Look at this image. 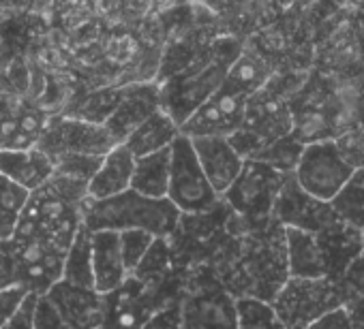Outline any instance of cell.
I'll use <instances>...</instances> for the list:
<instances>
[{
	"label": "cell",
	"mask_w": 364,
	"mask_h": 329,
	"mask_svg": "<svg viewBox=\"0 0 364 329\" xmlns=\"http://www.w3.org/2000/svg\"><path fill=\"white\" fill-rule=\"evenodd\" d=\"M33 329H69L60 318L58 310L41 295L37 297L35 314H33Z\"/></svg>",
	"instance_id": "d590c367"
},
{
	"label": "cell",
	"mask_w": 364,
	"mask_h": 329,
	"mask_svg": "<svg viewBox=\"0 0 364 329\" xmlns=\"http://www.w3.org/2000/svg\"><path fill=\"white\" fill-rule=\"evenodd\" d=\"M306 329H353V327H351V323H349V318H347V312H345L343 306H341V308H336V310L323 314V316L317 318L315 323H311Z\"/></svg>",
	"instance_id": "ab89813d"
},
{
	"label": "cell",
	"mask_w": 364,
	"mask_h": 329,
	"mask_svg": "<svg viewBox=\"0 0 364 329\" xmlns=\"http://www.w3.org/2000/svg\"><path fill=\"white\" fill-rule=\"evenodd\" d=\"M28 295L31 293L20 284H11V286L0 289V327L18 314V310L28 299Z\"/></svg>",
	"instance_id": "836d02e7"
},
{
	"label": "cell",
	"mask_w": 364,
	"mask_h": 329,
	"mask_svg": "<svg viewBox=\"0 0 364 329\" xmlns=\"http://www.w3.org/2000/svg\"><path fill=\"white\" fill-rule=\"evenodd\" d=\"M178 137H180V126L165 111H156L146 122H141L122 141V145L133 154V158H141L148 154L169 150Z\"/></svg>",
	"instance_id": "603a6c76"
},
{
	"label": "cell",
	"mask_w": 364,
	"mask_h": 329,
	"mask_svg": "<svg viewBox=\"0 0 364 329\" xmlns=\"http://www.w3.org/2000/svg\"><path fill=\"white\" fill-rule=\"evenodd\" d=\"M135 158L133 154L122 145H114L103 158L99 169L88 182V199L90 201H103L116 195H122L131 189Z\"/></svg>",
	"instance_id": "ffe728a7"
},
{
	"label": "cell",
	"mask_w": 364,
	"mask_h": 329,
	"mask_svg": "<svg viewBox=\"0 0 364 329\" xmlns=\"http://www.w3.org/2000/svg\"><path fill=\"white\" fill-rule=\"evenodd\" d=\"M330 208L345 227L353 231L364 229V167L353 169L351 178L330 201Z\"/></svg>",
	"instance_id": "484cf974"
},
{
	"label": "cell",
	"mask_w": 364,
	"mask_h": 329,
	"mask_svg": "<svg viewBox=\"0 0 364 329\" xmlns=\"http://www.w3.org/2000/svg\"><path fill=\"white\" fill-rule=\"evenodd\" d=\"M270 306L285 329H306L343 306V289L330 278H287Z\"/></svg>",
	"instance_id": "8992f818"
},
{
	"label": "cell",
	"mask_w": 364,
	"mask_h": 329,
	"mask_svg": "<svg viewBox=\"0 0 364 329\" xmlns=\"http://www.w3.org/2000/svg\"><path fill=\"white\" fill-rule=\"evenodd\" d=\"M50 116L0 90V150L35 147Z\"/></svg>",
	"instance_id": "2e32d148"
},
{
	"label": "cell",
	"mask_w": 364,
	"mask_h": 329,
	"mask_svg": "<svg viewBox=\"0 0 364 329\" xmlns=\"http://www.w3.org/2000/svg\"><path fill=\"white\" fill-rule=\"evenodd\" d=\"M353 174V164L345 158L334 139L315 141L302 147L294 169L296 184L311 197L330 203Z\"/></svg>",
	"instance_id": "9c48e42d"
},
{
	"label": "cell",
	"mask_w": 364,
	"mask_h": 329,
	"mask_svg": "<svg viewBox=\"0 0 364 329\" xmlns=\"http://www.w3.org/2000/svg\"><path fill=\"white\" fill-rule=\"evenodd\" d=\"M156 111H161V90H159V84L141 82V84L120 86L118 103H116L112 116L105 120L103 128L107 130L112 141L118 145L141 122H146Z\"/></svg>",
	"instance_id": "9a60e30c"
},
{
	"label": "cell",
	"mask_w": 364,
	"mask_h": 329,
	"mask_svg": "<svg viewBox=\"0 0 364 329\" xmlns=\"http://www.w3.org/2000/svg\"><path fill=\"white\" fill-rule=\"evenodd\" d=\"M191 143L206 180L210 182L213 191L219 197H223L238 178L245 158L234 150V145L225 137H198L191 139Z\"/></svg>",
	"instance_id": "ac0fdd59"
},
{
	"label": "cell",
	"mask_w": 364,
	"mask_h": 329,
	"mask_svg": "<svg viewBox=\"0 0 364 329\" xmlns=\"http://www.w3.org/2000/svg\"><path fill=\"white\" fill-rule=\"evenodd\" d=\"M238 56L240 45L236 41L221 39L213 43L196 65L178 75L167 77L165 84H159L161 111H165L178 126H182L196 109H200L210 96L221 90L230 67L236 62Z\"/></svg>",
	"instance_id": "3957f363"
},
{
	"label": "cell",
	"mask_w": 364,
	"mask_h": 329,
	"mask_svg": "<svg viewBox=\"0 0 364 329\" xmlns=\"http://www.w3.org/2000/svg\"><path fill=\"white\" fill-rule=\"evenodd\" d=\"M169 186V150L135 158L131 191L148 199H165Z\"/></svg>",
	"instance_id": "d4e9b609"
},
{
	"label": "cell",
	"mask_w": 364,
	"mask_h": 329,
	"mask_svg": "<svg viewBox=\"0 0 364 329\" xmlns=\"http://www.w3.org/2000/svg\"><path fill=\"white\" fill-rule=\"evenodd\" d=\"M90 240H92L95 291L101 295H107L116 291L129 278V272L120 255V240H118V233L114 231H95L90 233Z\"/></svg>",
	"instance_id": "44dd1931"
},
{
	"label": "cell",
	"mask_w": 364,
	"mask_h": 329,
	"mask_svg": "<svg viewBox=\"0 0 364 329\" xmlns=\"http://www.w3.org/2000/svg\"><path fill=\"white\" fill-rule=\"evenodd\" d=\"M0 176L35 193L54 176V162L37 145L28 150H0Z\"/></svg>",
	"instance_id": "d6986e66"
},
{
	"label": "cell",
	"mask_w": 364,
	"mask_h": 329,
	"mask_svg": "<svg viewBox=\"0 0 364 329\" xmlns=\"http://www.w3.org/2000/svg\"><path fill=\"white\" fill-rule=\"evenodd\" d=\"M178 297H167L129 276L116 291L103 295L99 329H141L146 320Z\"/></svg>",
	"instance_id": "8fae6325"
},
{
	"label": "cell",
	"mask_w": 364,
	"mask_h": 329,
	"mask_svg": "<svg viewBox=\"0 0 364 329\" xmlns=\"http://www.w3.org/2000/svg\"><path fill=\"white\" fill-rule=\"evenodd\" d=\"M18 280V252L14 240H0V289Z\"/></svg>",
	"instance_id": "e575fe53"
},
{
	"label": "cell",
	"mask_w": 364,
	"mask_h": 329,
	"mask_svg": "<svg viewBox=\"0 0 364 329\" xmlns=\"http://www.w3.org/2000/svg\"><path fill=\"white\" fill-rule=\"evenodd\" d=\"M180 212L167 199H148L135 191H124L122 195L86 201L84 206V227L95 231H144L154 240H167L176 225Z\"/></svg>",
	"instance_id": "277c9868"
},
{
	"label": "cell",
	"mask_w": 364,
	"mask_h": 329,
	"mask_svg": "<svg viewBox=\"0 0 364 329\" xmlns=\"http://www.w3.org/2000/svg\"><path fill=\"white\" fill-rule=\"evenodd\" d=\"M118 94L120 88L114 90H101V92H92L84 99V103H77L75 109L69 111V116L90 122V124H105V120L112 116L116 103H118Z\"/></svg>",
	"instance_id": "1f68e13d"
},
{
	"label": "cell",
	"mask_w": 364,
	"mask_h": 329,
	"mask_svg": "<svg viewBox=\"0 0 364 329\" xmlns=\"http://www.w3.org/2000/svg\"><path fill=\"white\" fill-rule=\"evenodd\" d=\"M285 252L289 278H326L317 235L285 229Z\"/></svg>",
	"instance_id": "cb8c5ba5"
},
{
	"label": "cell",
	"mask_w": 364,
	"mask_h": 329,
	"mask_svg": "<svg viewBox=\"0 0 364 329\" xmlns=\"http://www.w3.org/2000/svg\"><path fill=\"white\" fill-rule=\"evenodd\" d=\"M302 143L296 141L291 135H285L272 143H268L266 147H262L253 160H259V162H266L268 167L277 169L279 174L283 176H291L294 169H296V164L300 160V154H302Z\"/></svg>",
	"instance_id": "f546056e"
},
{
	"label": "cell",
	"mask_w": 364,
	"mask_h": 329,
	"mask_svg": "<svg viewBox=\"0 0 364 329\" xmlns=\"http://www.w3.org/2000/svg\"><path fill=\"white\" fill-rule=\"evenodd\" d=\"M88 184L54 174L39 191L31 193L11 240H50L69 248L84 225Z\"/></svg>",
	"instance_id": "7a4b0ae2"
},
{
	"label": "cell",
	"mask_w": 364,
	"mask_h": 329,
	"mask_svg": "<svg viewBox=\"0 0 364 329\" xmlns=\"http://www.w3.org/2000/svg\"><path fill=\"white\" fill-rule=\"evenodd\" d=\"M287 176L268 167L266 162L247 158L238 178L221 197L232 214L245 221L251 229L272 221V208Z\"/></svg>",
	"instance_id": "52a82bcc"
},
{
	"label": "cell",
	"mask_w": 364,
	"mask_h": 329,
	"mask_svg": "<svg viewBox=\"0 0 364 329\" xmlns=\"http://www.w3.org/2000/svg\"><path fill=\"white\" fill-rule=\"evenodd\" d=\"M31 193L0 176V240H11Z\"/></svg>",
	"instance_id": "f1b7e54d"
},
{
	"label": "cell",
	"mask_w": 364,
	"mask_h": 329,
	"mask_svg": "<svg viewBox=\"0 0 364 329\" xmlns=\"http://www.w3.org/2000/svg\"><path fill=\"white\" fill-rule=\"evenodd\" d=\"M180 214H206L221 203V197L206 180L193 143L180 135L169 147V186L165 197Z\"/></svg>",
	"instance_id": "ba28073f"
},
{
	"label": "cell",
	"mask_w": 364,
	"mask_h": 329,
	"mask_svg": "<svg viewBox=\"0 0 364 329\" xmlns=\"http://www.w3.org/2000/svg\"><path fill=\"white\" fill-rule=\"evenodd\" d=\"M141 329H182V320H180V303L178 299L169 301L167 306H163L161 310H156Z\"/></svg>",
	"instance_id": "8d00e7d4"
},
{
	"label": "cell",
	"mask_w": 364,
	"mask_h": 329,
	"mask_svg": "<svg viewBox=\"0 0 364 329\" xmlns=\"http://www.w3.org/2000/svg\"><path fill=\"white\" fill-rule=\"evenodd\" d=\"M343 310L347 312V318L353 329H364V291L345 295Z\"/></svg>",
	"instance_id": "74e56055"
},
{
	"label": "cell",
	"mask_w": 364,
	"mask_h": 329,
	"mask_svg": "<svg viewBox=\"0 0 364 329\" xmlns=\"http://www.w3.org/2000/svg\"><path fill=\"white\" fill-rule=\"evenodd\" d=\"M60 314L69 329H99L103 316V295L95 289L56 282L43 295Z\"/></svg>",
	"instance_id": "e0dca14e"
},
{
	"label": "cell",
	"mask_w": 364,
	"mask_h": 329,
	"mask_svg": "<svg viewBox=\"0 0 364 329\" xmlns=\"http://www.w3.org/2000/svg\"><path fill=\"white\" fill-rule=\"evenodd\" d=\"M317 242H319V250L323 257L326 278L336 280V282L345 276L351 263L364 252L360 231H353L345 227L343 223L323 233H317Z\"/></svg>",
	"instance_id": "7402d4cb"
},
{
	"label": "cell",
	"mask_w": 364,
	"mask_h": 329,
	"mask_svg": "<svg viewBox=\"0 0 364 329\" xmlns=\"http://www.w3.org/2000/svg\"><path fill=\"white\" fill-rule=\"evenodd\" d=\"M272 221L283 229H296L313 235L341 225L330 203L319 201L309 193H304L296 184L294 176H287L281 186V193L272 208Z\"/></svg>",
	"instance_id": "7c38bea8"
},
{
	"label": "cell",
	"mask_w": 364,
	"mask_h": 329,
	"mask_svg": "<svg viewBox=\"0 0 364 329\" xmlns=\"http://www.w3.org/2000/svg\"><path fill=\"white\" fill-rule=\"evenodd\" d=\"M18 252V280L31 295H46L56 282L63 280L65 246L50 240H14Z\"/></svg>",
	"instance_id": "4fadbf2b"
},
{
	"label": "cell",
	"mask_w": 364,
	"mask_h": 329,
	"mask_svg": "<svg viewBox=\"0 0 364 329\" xmlns=\"http://www.w3.org/2000/svg\"><path fill=\"white\" fill-rule=\"evenodd\" d=\"M63 282L84 289H95L92 276V240L90 231L82 225L73 244L67 250L65 265H63Z\"/></svg>",
	"instance_id": "4316f807"
},
{
	"label": "cell",
	"mask_w": 364,
	"mask_h": 329,
	"mask_svg": "<svg viewBox=\"0 0 364 329\" xmlns=\"http://www.w3.org/2000/svg\"><path fill=\"white\" fill-rule=\"evenodd\" d=\"M208 269L234 297L272 301L289 278L285 229L274 221L240 235H228Z\"/></svg>",
	"instance_id": "6da1fadb"
},
{
	"label": "cell",
	"mask_w": 364,
	"mask_h": 329,
	"mask_svg": "<svg viewBox=\"0 0 364 329\" xmlns=\"http://www.w3.org/2000/svg\"><path fill=\"white\" fill-rule=\"evenodd\" d=\"M236 320L238 329H285L277 318L272 306L255 297L236 299Z\"/></svg>",
	"instance_id": "4dcf8cb0"
},
{
	"label": "cell",
	"mask_w": 364,
	"mask_h": 329,
	"mask_svg": "<svg viewBox=\"0 0 364 329\" xmlns=\"http://www.w3.org/2000/svg\"><path fill=\"white\" fill-rule=\"evenodd\" d=\"M249 99L221 86V90L210 96L200 109H196L187 122L180 126V135L189 139L198 137H232L245 124Z\"/></svg>",
	"instance_id": "5bb4252c"
},
{
	"label": "cell",
	"mask_w": 364,
	"mask_h": 329,
	"mask_svg": "<svg viewBox=\"0 0 364 329\" xmlns=\"http://www.w3.org/2000/svg\"><path fill=\"white\" fill-rule=\"evenodd\" d=\"M360 238H362V246H364V229L360 231Z\"/></svg>",
	"instance_id": "60d3db41"
},
{
	"label": "cell",
	"mask_w": 364,
	"mask_h": 329,
	"mask_svg": "<svg viewBox=\"0 0 364 329\" xmlns=\"http://www.w3.org/2000/svg\"><path fill=\"white\" fill-rule=\"evenodd\" d=\"M266 77H268V69L266 65L253 56V54H242L236 58V62L230 67V73L225 77V84L230 90L251 99L259 92V88L266 84Z\"/></svg>",
	"instance_id": "83f0119b"
},
{
	"label": "cell",
	"mask_w": 364,
	"mask_h": 329,
	"mask_svg": "<svg viewBox=\"0 0 364 329\" xmlns=\"http://www.w3.org/2000/svg\"><path fill=\"white\" fill-rule=\"evenodd\" d=\"M178 303L182 329H238L236 299L208 267L182 274Z\"/></svg>",
	"instance_id": "5b68a950"
},
{
	"label": "cell",
	"mask_w": 364,
	"mask_h": 329,
	"mask_svg": "<svg viewBox=\"0 0 364 329\" xmlns=\"http://www.w3.org/2000/svg\"><path fill=\"white\" fill-rule=\"evenodd\" d=\"M35 306H37V295H28V299H26L24 306L18 310V314H16L14 318H9L0 329H33Z\"/></svg>",
	"instance_id": "f35d334b"
},
{
	"label": "cell",
	"mask_w": 364,
	"mask_h": 329,
	"mask_svg": "<svg viewBox=\"0 0 364 329\" xmlns=\"http://www.w3.org/2000/svg\"><path fill=\"white\" fill-rule=\"evenodd\" d=\"M116 143L101 124L77 120L69 113L50 116L37 147L56 164L58 160L73 156L103 158Z\"/></svg>",
	"instance_id": "30bf717a"
},
{
	"label": "cell",
	"mask_w": 364,
	"mask_h": 329,
	"mask_svg": "<svg viewBox=\"0 0 364 329\" xmlns=\"http://www.w3.org/2000/svg\"><path fill=\"white\" fill-rule=\"evenodd\" d=\"M120 240V255H122V263L129 272V276L135 272V267L141 263V259L146 257L148 248L152 246L154 238L144 233V231H122L118 233Z\"/></svg>",
	"instance_id": "d6a6232c"
}]
</instances>
